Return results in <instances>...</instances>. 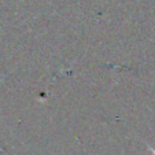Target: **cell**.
I'll return each mask as SVG.
<instances>
[{
	"label": "cell",
	"mask_w": 155,
	"mask_h": 155,
	"mask_svg": "<svg viewBox=\"0 0 155 155\" xmlns=\"http://www.w3.org/2000/svg\"><path fill=\"white\" fill-rule=\"evenodd\" d=\"M152 155H155V148H152Z\"/></svg>",
	"instance_id": "6da1fadb"
}]
</instances>
